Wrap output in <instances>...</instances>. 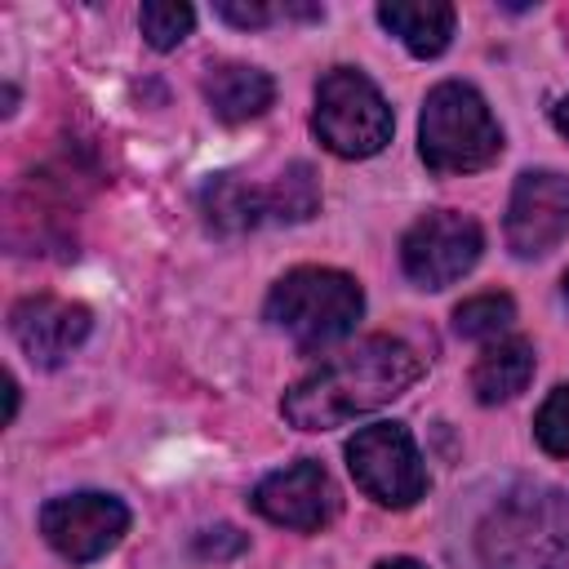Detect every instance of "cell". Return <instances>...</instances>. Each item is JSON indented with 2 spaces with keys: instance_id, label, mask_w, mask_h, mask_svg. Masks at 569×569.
Masks as SVG:
<instances>
[{
  "instance_id": "cell-16",
  "label": "cell",
  "mask_w": 569,
  "mask_h": 569,
  "mask_svg": "<svg viewBox=\"0 0 569 569\" xmlns=\"http://www.w3.org/2000/svg\"><path fill=\"white\" fill-rule=\"evenodd\" d=\"M262 196H267V218H276V222H307V218L320 209L316 169L298 160V164H289Z\"/></svg>"
},
{
  "instance_id": "cell-18",
  "label": "cell",
  "mask_w": 569,
  "mask_h": 569,
  "mask_svg": "<svg viewBox=\"0 0 569 569\" xmlns=\"http://www.w3.org/2000/svg\"><path fill=\"white\" fill-rule=\"evenodd\" d=\"M191 22H196L191 4H178V0H147L142 13H138V27H142V36H147L151 49L182 44L191 36Z\"/></svg>"
},
{
  "instance_id": "cell-2",
  "label": "cell",
  "mask_w": 569,
  "mask_h": 569,
  "mask_svg": "<svg viewBox=\"0 0 569 569\" xmlns=\"http://www.w3.org/2000/svg\"><path fill=\"white\" fill-rule=\"evenodd\" d=\"M480 556L489 569H565L569 493L560 489L507 493L480 525Z\"/></svg>"
},
{
  "instance_id": "cell-8",
  "label": "cell",
  "mask_w": 569,
  "mask_h": 569,
  "mask_svg": "<svg viewBox=\"0 0 569 569\" xmlns=\"http://www.w3.org/2000/svg\"><path fill=\"white\" fill-rule=\"evenodd\" d=\"M124 529H129V507L111 493H71L40 507L44 542L71 565H89L107 556L124 538Z\"/></svg>"
},
{
  "instance_id": "cell-4",
  "label": "cell",
  "mask_w": 569,
  "mask_h": 569,
  "mask_svg": "<svg viewBox=\"0 0 569 569\" xmlns=\"http://www.w3.org/2000/svg\"><path fill=\"white\" fill-rule=\"evenodd\" d=\"M365 293L347 271L333 267H293L267 293V320L284 329L302 351H320L356 329Z\"/></svg>"
},
{
  "instance_id": "cell-5",
  "label": "cell",
  "mask_w": 569,
  "mask_h": 569,
  "mask_svg": "<svg viewBox=\"0 0 569 569\" xmlns=\"http://www.w3.org/2000/svg\"><path fill=\"white\" fill-rule=\"evenodd\" d=\"M311 129L333 156L365 160V156H378L391 142V107H387V98L378 93V84L365 71L333 67L316 84Z\"/></svg>"
},
{
  "instance_id": "cell-21",
  "label": "cell",
  "mask_w": 569,
  "mask_h": 569,
  "mask_svg": "<svg viewBox=\"0 0 569 569\" xmlns=\"http://www.w3.org/2000/svg\"><path fill=\"white\" fill-rule=\"evenodd\" d=\"M284 9H271V4H236V0H222L218 4V18H227L231 27H267L271 18H280Z\"/></svg>"
},
{
  "instance_id": "cell-11",
  "label": "cell",
  "mask_w": 569,
  "mask_h": 569,
  "mask_svg": "<svg viewBox=\"0 0 569 569\" xmlns=\"http://www.w3.org/2000/svg\"><path fill=\"white\" fill-rule=\"evenodd\" d=\"M93 329V316L89 307L80 302H67V298H53V293H31V298H18L9 307V333L13 342L22 347V356L31 365H62Z\"/></svg>"
},
{
  "instance_id": "cell-15",
  "label": "cell",
  "mask_w": 569,
  "mask_h": 569,
  "mask_svg": "<svg viewBox=\"0 0 569 569\" xmlns=\"http://www.w3.org/2000/svg\"><path fill=\"white\" fill-rule=\"evenodd\" d=\"M200 213L218 236H240L267 218V196L240 178H213L200 191Z\"/></svg>"
},
{
  "instance_id": "cell-3",
  "label": "cell",
  "mask_w": 569,
  "mask_h": 569,
  "mask_svg": "<svg viewBox=\"0 0 569 569\" xmlns=\"http://www.w3.org/2000/svg\"><path fill=\"white\" fill-rule=\"evenodd\" d=\"M418 151L431 173H476L498 160L502 129H498L489 102L471 84L445 80L422 102Z\"/></svg>"
},
{
  "instance_id": "cell-7",
  "label": "cell",
  "mask_w": 569,
  "mask_h": 569,
  "mask_svg": "<svg viewBox=\"0 0 569 569\" xmlns=\"http://www.w3.org/2000/svg\"><path fill=\"white\" fill-rule=\"evenodd\" d=\"M480 249H485V231L476 218L458 209H436L405 231L400 267L418 289H445L480 262Z\"/></svg>"
},
{
  "instance_id": "cell-9",
  "label": "cell",
  "mask_w": 569,
  "mask_h": 569,
  "mask_svg": "<svg viewBox=\"0 0 569 569\" xmlns=\"http://www.w3.org/2000/svg\"><path fill=\"white\" fill-rule=\"evenodd\" d=\"M569 236V173L529 169L507 204V244L516 258H542Z\"/></svg>"
},
{
  "instance_id": "cell-19",
  "label": "cell",
  "mask_w": 569,
  "mask_h": 569,
  "mask_svg": "<svg viewBox=\"0 0 569 569\" xmlns=\"http://www.w3.org/2000/svg\"><path fill=\"white\" fill-rule=\"evenodd\" d=\"M533 436H538V445H542L547 453L569 458V387H556V391L542 400V409H538V418H533Z\"/></svg>"
},
{
  "instance_id": "cell-25",
  "label": "cell",
  "mask_w": 569,
  "mask_h": 569,
  "mask_svg": "<svg viewBox=\"0 0 569 569\" xmlns=\"http://www.w3.org/2000/svg\"><path fill=\"white\" fill-rule=\"evenodd\" d=\"M565 302H569V271H565Z\"/></svg>"
},
{
  "instance_id": "cell-14",
  "label": "cell",
  "mask_w": 569,
  "mask_h": 569,
  "mask_svg": "<svg viewBox=\"0 0 569 569\" xmlns=\"http://www.w3.org/2000/svg\"><path fill=\"white\" fill-rule=\"evenodd\" d=\"M533 347L525 338H498L480 351V360L471 365V391L480 405H502L516 400L529 378H533Z\"/></svg>"
},
{
  "instance_id": "cell-10",
  "label": "cell",
  "mask_w": 569,
  "mask_h": 569,
  "mask_svg": "<svg viewBox=\"0 0 569 569\" xmlns=\"http://www.w3.org/2000/svg\"><path fill=\"white\" fill-rule=\"evenodd\" d=\"M253 511L267 516L271 525H284V529H298V533H316L338 516V489H333V480H329V471L320 462L302 458V462L258 480Z\"/></svg>"
},
{
  "instance_id": "cell-17",
  "label": "cell",
  "mask_w": 569,
  "mask_h": 569,
  "mask_svg": "<svg viewBox=\"0 0 569 569\" xmlns=\"http://www.w3.org/2000/svg\"><path fill=\"white\" fill-rule=\"evenodd\" d=\"M511 320H516V302L507 293H476L453 307V329L462 338H480V342L511 329Z\"/></svg>"
},
{
  "instance_id": "cell-20",
  "label": "cell",
  "mask_w": 569,
  "mask_h": 569,
  "mask_svg": "<svg viewBox=\"0 0 569 569\" xmlns=\"http://www.w3.org/2000/svg\"><path fill=\"white\" fill-rule=\"evenodd\" d=\"M244 533H236L231 525H218V529H204L200 538H196V551L200 556H213V560H222V556H236V551H244Z\"/></svg>"
},
{
  "instance_id": "cell-13",
  "label": "cell",
  "mask_w": 569,
  "mask_h": 569,
  "mask_svg": "<svg viewBox=\"0 0 569 569\" xmlns=\"http://www.w3.org/2000/svg\"><path fill=\"white\" fill-rule=\"evenodd\" d=\"M204 98H209V107H213L218 120L244 124V120H258L271 107L276 84H271L267 71H258L249 62H218L204 76Z\"/></svg>"
},
{
  "instance_id": "cell-22",
  "label": "cell",
  "mask_w": 569,
  "mask_h": 569,
  "mask_svg": "<svg viewBox=\"0 0 569 569\" xmlns=\"http://www.w3.org/2000/svg\"><path fill=\"white\" fill-rule=\"evenodd\" d=\"M551 120H556V129H560V133L569 138V98H560V102H556V111H551Z\"/></svg>"
},
{
  "instance_id": "cell-23",
  "label": "cell",
  "mask_w": 569,
  "mask_h": 569,
  "mask_svg": "<svg viewBox=\"0 0 569 569\" xmlns=\"http://www.w3.org/2000/svg\"><path fill=\"white\" fill-rule=\"evenodd\" d=\"M4 391H9V422H13V413H18V382H13V373L4 378Z\"/></svg>"
},
{
  "instance_id": "cell-24",
  "label": "cell",
  "mask_w": 569,
  "mask_h": 569,
  "mask_svg": "<svg viewBox=\"0 0 569 569\" xmlns=\"http://www.w3.org/2000/svg\"><path fill=\"white\" fill-rule=\"evenodd\" d=\"M378 569H422L418 560H409V556H400V560H382Z\"/></svg>"
},
{
  "instance_id": "cell-6",
  "label": "cell",
  "mask_w": 569,
  "mask_h": 569,
  "mask_svg": "<svg viewBox=\"0 0 569 569\" xmlns=\"http://www.w3.org/2000/svg\"><path fill=\"white\" fill-rule=\"evenodd\" d=\"M347 467L378 507H413L427 489L422 453L405 422H373L347 440Z\"/></svg>"
},
{
  "instance_id": "cell-1",
  "label": "cell",
  "mask_w": 569,
  "mask_h": 569,
  "mask_svg": "<svg viewBox=\"0 0 569 569\" xmlns=\"http://www.w3.org/2000/svg\"><path fill=\"white\" fill-rule=\"evenodd\" d=\"M418 373H422V360L409 342L391 333H373L351 351L325 360L307 378H298L284 391L280 409L298 431H329L391 405L418 382Z\"/></svg>"
},
{
  "instance_id": "cell-12",
  "label": "cell",
  "mask_w": 569,
  "mask_h": 569,
  "mask_svg": "<svg viewBox=\"0 0 569 569\" xmlns=\"http://www.w3.org/2000/svg\"><path fill=\"white\" fill-rule=\"evenodd\" d=\"M378 22L400 36L413 58H436L453 40V4L445 0H387L378 4Z\"/></svg>"
}]
</instances>
